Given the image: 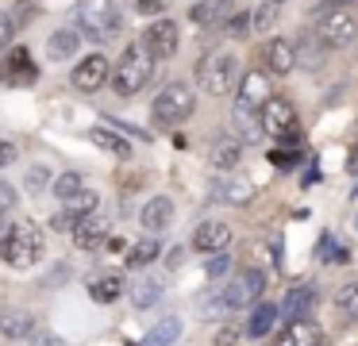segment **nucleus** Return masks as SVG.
I'll return each mask as SVG.
<instances>
[{
    "label": "nucleus",
    "instance_id": "obj_1",
    "mask_svg": "<svg viewBox=\"0 0 358 346\" xmlns=\"http://www.w3.org/2000/svg\"><path fill=\"white\" fill-rule=\"evenodd\" d=\"M150 77H155V54L147 50V43H127L124 58H120V66L112 69V89L120 92V96H135V92H143L150 85Z\"/></svg>",
    "mask_w": 358,
    "mask_h": 346
},
{
    "label": "nucleus",
    "instance_id": "obj_2",
    "mask_svg": "<svg viewBox=\"0 0 358 346\" xmlns=\"http://www.w3.org/2000/svg\"><path fill=\"white\" fill-rule=\"evenodd\" d=\"M73 15H78V31L85 38H93V43H108L124 27V15H120L116 0H78Z\"/></svg>",
    "mask_w": 358,
    "mask_h": 346
},
{
    "label": "nucleus",
    "instance_id": "obj_3",
    "mask_svg": "<svg viewBox=\"0 0 358 346\" xmlns=\"http://www.w3.org/2000/svg\"><path fill=\"white\" fill-rule=\"evenodd\" d=\"M196 77H201L204 92H212V96H227V92L239 85V58H235L231 50H212L208 58H201V66H196Z\"/></svg>",
    "mask_w": 358,
    "mask_h": 346
},
{
    "label": "nucleus",
    "instance_id": "obj_4",
    "mask_svg": "<svg viewBox=\"0 0 358 346\" xmlns=\"http://www.w3.org/2000/svg\"><path fill=\"white\" fill-rule=\"evenodd\" d=\"M193 108H196L193 89L185 81H170L155 96V123L158 127H178V123H185L193 115Z\"/></svg>",
    "mask_w": 358,
    "mask_h": 346
},
{
    "label": "nucleus",
    "instance_id": "obj_5",
    "mask_svg": "<svg viewBox=\"0 0 358 346\" xmlns=\"http://www.w3.org/2000/svg\"><path fill=\"white\" fill-rule=\"evenodd\" d=\"M262 131L270 138H278L281 146H296L301 143V123H296V108L285 96H270L262 104Z\"/></svg>",
    "mask_w": 358,
    "mask_h": 346
},
{
    "label": "nucleus",
    "instance_id": "obj_6",
    "mask_svg": "<svg viewBox=\"0 0 358 346\" xmlns=\"http://www.w3.org/2000/svg\"><path fill=\"white\" fill-rule=\"evenodd\" d=\"M316 35L324 46H331V50H339V46H350L358 35V15L350 12L347 4H331L324 15H320L316 23Z\"/></svg>",
    "mask_w": 358,
    "mask_h": 346
},
{
    "label": "nucleus",
    "instance_id": "obj_7",
    "mask_svg": "<svg viewBox=\"0 0 358 346\" xmlns=\"http://www.w3.org/2000/svg\"><path fill=\"white\" fill-rule=\"evenodd\" d=\"M0 254H4V261H8V266H16V269L35 266V261L43 258V231L31 227V223H16Z\"/></svg>",
    "mask_w": 358,
    "mask_h": 346
},
{
    "label": "nucleus",
    "instance_id": "obj_8",
    "mask_svg": "<svg viewBox=\"0 0 358 346\" xmlns=\"http://www.w3.org/2000/svg\"><path fill=\"white\" fill-rule=\"evenodd\" d=\"M262 292H266V273L262 269H239L235 281L220 289V296H224V312H239V308L255 304Z\"/></svg>",
    "mask_w": 358,
    "mask_h": 346
},
{
    "label": "nucleus",
    "instance_id": "obj_9",
    "mask_svg": "<svg viewBox=\"0 0 358 346\" xmlns=\"http://www.w3.org/2000/svg\"><path fill=\"white\" fill-rule=\"evenodd\" d=\"M39 81V66H35L31 50L27 46H8L4 58H0V85L8 89H27V85Z\"/></svg>",
    "mask_w": 358,
    "mask_h": 346
},
{
    "label": "nucleus",
    "instance_id": "obj_10",
    "mask_svg": "<svg viewBox=\"0 0 358 346\" xmlns=\"http://www.w3.org/2000/svg\"><path fill=\"white\" fill-rule=\"evenodd\" d=\"M70 81H73V89H78V92H96V89H104V85L112 81L108 58H104V54H89V58H81L78 66H73Z\"/></svg>",
    "mask_w": 358,
    "mask_h": 346
},
{
    "label": "nucleus",
    "instance_id": "obj_11",
    "mask_svg": "<svg viewBox=\"0 0 358 346\" xmlns=\"http://www.w3.org/2000/svg\"><path fill=\"white\" fill-rule=\"evenodd\" d=\"M143 43H147V50L155 54V62H158V58H173V54H178V43H181L178 23H173V20H162V15H158V20L147 27Z\"/></svg>",
    "mask_w": 358,
    "mask_h": 346
},
{
    "label": "nucleus",
    "instance_id": "obj_12",
    "mask_svg": "<svg viewBox=\"0 0 358 346\" xmlns=\"http://www.w3.org/2000/svg\"><path fill=\"white\" fill-rule=\"evenodd\" d=\"M193 246L201 254H220L231 246V227H227L224 219H204L201 227L193 231Z\"/></svg>",
    "mask_w": 358,
    "mask_h": 346
},
{
    "label": "nucleus",
    "instance_id": "obj_13",
    "mask_svg": "<svg viewBox=\"0 0 358 346\" xmlns=\"http://www.w3.org/2000/svg\"><path fill=\"white\" fill-rule=\"evenodd\" d=\"M212 200L216 204H250L255 200V185L247 177H216L212 181Z\"/></svg>",
    "mask_w": 358,
    "mask_h": 346
},
{
    "label": "nucleus",
    "instance_id": "obj_14",
    "mask_svg": "<svg viewBox=\"0 0 358 346\" xmlns=\"http://www.w3.org/2000/svg\"><path fill=\"white\" fill-rule=\"evenodd\" d=\"M266 100H270V81H266V73H243L239 77V104H235V108L262 112Z\"/></svg>",
    "mask_w": 358,
    "mask_h": 346
},
{
    "label": "nucleus",
    "instance_id": "obj_15",
    "mask_svg": "<svg viewBox=\"0 0 358 346\" xmlns=\"http://www.w3.org/2000/svg\"><path fill=\"white\" fill-rule=\"evenodd\" d=\"M231 8H235V0H196V4L189 8V20H193L196 27H216V23L231 20Z\"/></svg>",
    "mask_w": 358,
    "mask_h": 346
},
{
    "label": "nucleus",
    "instance_id": "obj_16",
    "mask_svg": "<svg viewBox=\"0 0 358 346\" xmlns=\"http://www.w3.org/2000/svg\"><path fill=\"white\" fill-rule=\"evenodd\" d=\"M143 227L150 231V235H162L166 227L173 223V200L170 196H150L147 204H143Z\"/></svg>",
    "mask_w": 358,
    "mask_h": 346
},
{
    "label": "nucleus",
    "instance_id": "obj_17",
    "mask_svg": "<svg viewBox=\"0 0 358 346\" xmlns=\"http://www.w3.org/2000/svg\"><path fill=\"white\" fill-rule=\"evenodd\" d=\"M31 327H35V315L27 308H16V304L0 308V335L4 338H27Z\"/></svg>",
    "mask_w": 358,
    "mask_h": 346
},
{
    "label": "nucleus",
    "instance_id": "obj_18",
    "mask_svg": "<svg viewBox=\"0 0 358 346\" xmlns=\"http://www.w3.org/2000/svg\"><path fill=\"white\" fill-rule=\"evenodd\" d=\"M278 346H324V331L312 319H289V327L281 331Z\"/></svg>",
    "mask_w": 358,
    "mask_h": 346
},
{
    "label": "nucleus",
    "instance_id": "obj_19",
    "mask_svg": "<svg viewBox=\"0 0 358 346\" xmlns=\"http://www.w3.org/2000/svg\"><path fill=\"white\" fill-rule=\"evenodd\" d=\"M266 66L278 77L293 73L296 69V46L289 43V38H270V46H266Z\"/></svg>",
    "mask_w": 358,
    "mask_h": 346
},
{
    "label": "nucleus",
    "instance_id": "obj_20",
    "mask_svg": "<svg viewBox=\"0 0 358 346\" xmlns=\"http://www.w3.org/2000/svg\"><path fill=\"white\" fill-rule=\"evenodd\" d=\"M73 243H78L81 250H101V246L108 243V223L96 219V215H85V219L73 227Z\"/></svg>",
    "mask_w": 358,
    "mask_h": 346
},
{
    "label": "nucleus",
    "instance_id": "obj_21",
    "mask_svg": "<svg viewBox=\"0 0 358 346\" xmlns=\"http://www.w3.org/2000/svg\"><path fill=\"white\" fill-rule=\"evenodd\" d=\"M81 50V31L78 27H58L55 35H50V46H47V54L55 62H66V58H73V54Z\"/></svg>",
    "mask_w": 358,
    "mask_h": 346
},
{
    "label": "nucleus",
    "instance_id": "obj_22",
    "mask_svg": "<svg viewBox=\"0 0 358 346\" xmlns=\"http://www.w3.org/2000/svg\"><path fill=\"white\" fill-rule=\"evenodd\" d=\"M178 335H181V319L178 315H166V319H158L155 327L143 335V343H135V346H173Z\"/></svg>",
    "mask_w": 358,
    "mask_h": 346
},
{
    "label": "nucleus",
    "instance_id": "obj_23",
    "mask_svg": "<svg viewBox=\"0 0 358 346\" xmlns=\"http://www.w3.org/2000/svg\"><path fill=\"white\" fill-rule=\"evenodd\" d=\"M312 308H316V284H301L285 300V319H308Z\"/></svg>",
    "mask_w": 358,
    "mask_h": 346
},
{
    "label": "nucleus",
    "instance_id": "obj_24",
    "mask_svg": "<svg viewBox=\"0 0 358 346\" xmlns=\"http://www.w3.org/2000/svg\"><path fill=\"white\" fill-rule=\"evenodd\" d=\"M124 277H116V273H108V277H93L89 281V296L96 300V304H112V300H120L124 296Z\"/></svg>",
    "mask_w": 358,
    "mask_h": 346
},
{
    "label": "nucleus",
    "instance_id": "obj_25",
    "mask_svg": "<svg viewBox=\"0 0 358 346\" xmlns=\"http://www.w3.org/2000/svg\"><path fill=\"white\" fill-rule=\"evenodd\" d=\"M239 154H243V143L235 135H224L212 143V166H220L227 173L231 166H239Z\"/></svg>",
    "mask_w": 358,
    "mask_h": 346
},
{
    "label": "nucleus",
    "instance_id": "obj_26",
    "mask_svg": "<svg viewBox=\"0 0 358 346\" xmlns=\"http://www.w3.org/2000/svg\"><path fill=\"white\" fill-rule=\"evenodd\" d=\"M278 304H258L255 312H250V323H247V335L250 338H266L273 327H278Z\"/></svg>",
    "mask_w": 358,
    "mask_h": 346
},
{
    "label": "nucleus",
    "instance_id": "obj_27",
    "mask_svg": "<svg viewBox=\"0 0 358 346\" xmlns=\"http://www.w3.org/2000/svg\"><path fill=\"white\" fill-rule=\"evenodd\" d=\"M235 131H239V143H258L266 135L262 131V115L247 112V108H235Z\"/></svg>",
    "mask_w": 358,
    "mask_h": 346
},
{
    "label": "nucleus",
    "instance_id": "obj_28",
    "mask_svg": "<svg viewBox=\"0 0 358 346\" xmlns=\"http://www.w3.org/2000/svg\"><path fill=\"white\" fill-rule=\"evenodd\" d=\"M89 138H93L96 146H104L108 154H116V158H131V146H127V138H120L116 131H108V127H93V131H89Z\"/></svg>",
    "mask_w": 358,
    "mask_h": 346
},
{
    "label": "nucleus",
    "instance_id": "obj_29",
    "mask_svg": "<svg viewBox=\"0 0 358 346\" xmlns=\"http://www.w3.org/2000/svg\"><path fill=\"white\" fill-rule=\"evenodd\" d=\"M96 204H101V196H96V192H89V189H81L78 192V196H70V200H66V208H62V212L66 215H73V219H85V215H93L96 212Z\"/></svg>",
    "mask_w": 358,
    "mask_h": 346
},
{
    "label": "nucleus",
    "instance_id": "obj_30",
    "mask_svg": "<svg viewBox=\"0 0 358 346\" xmlns=\"http://www.w3.org/2000/svg\"><path fill=\"white\" fill-rule=\"evenodd\" d=\"M158 296H162V281H158V277H143V281H135V284H131V300H135V308H150V304H158Z\"/></svg>",
    "mask_w": 358,
    "mask_h": 346
},
{
    "label": "nucleus",
    "instance_id": "obj_31",
    "mask_svg": "<svg viewBox=\"0 0 358 346\" xmlns=\"http://www.w3.org/2000/svg\"><path fill=\"white\" fill-rule=\"evenodd\" d=\"M316 254H320V261H331V266H347V261H350V250H347V246H343L335 235H324V238H320Z\"/></svg>",
    "mask_w": 358,
    "mask_h": 346
},
{
    "label": "nucleus",
    "instance_id": "obj_32",
    "mask_svg": "<svg viewBox=\"0 0 358 346\" xmlns=\"http://www.w3.org/2000/svg\"><path fill=\"white\" fill-rule=\"evenodd\" d=\"M155 258H158V243H155V238H143V243H135L131 250H127L124 261H127L131 269H143V266H150Z\"/></svg>",
    "mask_w": 358,
    "mask_h": 346
},
{
    "label": "nucleus",
    "instance_id": "obj_33",
    "mask_svg": "<svg viewBox=\"0 0 358 346\" xmlns=\"http://www.w3.org/2000/svg\"><path fill=\"white\" fill-rule=\"evenodd\" d=\"M335 308H339L343 319H358V281L343 284V289L335 292Z\"/></svg>",
    "mask_w": 358,
    "mask_h": 346
},
{
    "label": "nucleus",
    "instance_id": "obj_34",
    "mask_svg": "<svg viewBox=\"0 0 358 346\" xmlns=\"http://www.w3.org/2000/svg\"><path fill=\"white\" fill-rule=\"evenodd\" d=\"M85 189V185H81V173H62V177H55V196L62 200H70V196H78V192Z\"/></svg>",
    "mask_w": 358,
    "mask_h": 346
},
{
    "label": "nucleus",
    "instance_id": "obj_35",
    "mask_svg": "<svg viewBox=\"0 0 358 346\" xmlns=\"http://www.w3.org/2000/svg\"><path fill=\"white\" fill-rule=\"evenodd\" d=\"M273 20H278V4H262L255 15H250V27L266 31V27H273Z\"/></svg>",
    "mask_w": 358,
    "mask_h": 346
},
{
    "label": "nucleus",
    "instance_id": "obj_36",
    "mask_svg": "<svg viewBox=\"0 0 358 346\" xmlns=\"http://www.w3.org/2000/svg\"><path fill=\"white\" fill-rule=\"evenodd\" d=\"M227 269H231V258H227V250H220V254H212L208 261H204V273L208 277H224Z\"/></svg>",
    "mask_w": 358,
    "mask_h": 346
},
{
    "label": "nucleus",
    "instance_id": "obj_37",
    "mask_svg": "<svg viewBox=\"0 0 358 346\" xmlns=\"http://www.w3.org/2000/svg\"><path fill=\"white\" fill-rule=\"evenodd\" d=\"M27 189H31V192H43V189H47V185H50V169L47 166H35V169H27Z\"/></svg>",
    "mask_w": 358,
    "mask_h": 346
},
{
    "label": "nucleus",
    "instance_id": "obj_38",
    "mask_svg": "<svg viewBox=\"0 0 358 346\" xmlns=\"http://www.w3.org/2000/svg\"><path fill=\"white\" fill-rule=\"evenodd\" d=\"M27 343H31V346H66L62 338H58L55 331H47V327H31V335H27Z\"/></svg>",
    "mask_w": 358,
    "mask_h": 346
},
{
    "label": "nucleus",
    "instance_id": "obj_39",
    "mask_svg": "<svg viewBox=\"0 0 358 346\" xmlns=\"http://www.w3.org/2000/svg\"><path fill=\"white\" fill-rule=\"evenodd\" d=\"M12 35H16V23H12V15L0 12V50H8L12 46Z\"/></svg>",
    "mask_w": 358,
    "mask_h": 346
},
{
    "label": "nucleus",
    "instance_id": "obj_40",
    "mask_svg": "<svg viewBox=\"0 0 358 346\" xmlns=\"http://www.w3.org/2000/svg\"><path fill=\"white\" fill-rule=\"evenodd\" d=\"M135 8H139L143 15H158V12H166V4H170V0H131Z\"/></svg>",
    "mask_w": 358,
    "mask_h": 346
},
{
    "label": "nucleus",
    "instance_id": "obj_41",
    "mask_svg": "<svg viewBox=\"0 0 358 346\" xmlns=\"http://www.w3.org/2000/svg\"><path fill=\"white\" fill-rule=\"evenodd\" d=\"M12 204H16V189H12L8 181H0V215L8 212Z\"/></svg>",
    "mask_w": 358,
    "mask_h": 346
},
{
    "label": "nucleus",
    "instance_id": "obj_42",
    "mask_svg": "<svg viewBox=\"0 0 358 346\" xmlns=\"http://www.w3.org/2000/svg\"><path fill=\"white\" fill-rule=\"evenodd\" d=\"M270 158H273V166H278V169H293L296 166V154L293 150H273Z\"/></svg>",
    "mask_w": 358,
    "mask_h": 346
},
{
    "label": "nucleus",
    "instance_id": "obj_43",
    "mask_svg": "<svg viewBox=\"0 0 358 346\" xmlns=\"http://www.w3.org/2000/svg\"><path fill=\"white\" fill-rule=\"evenodd\" d=\"M16 161V143H8V138H0V169L12 166Z\"/></svg>",
    "mask_w": 358,
    "mask_h": 346
},
{
    "label": "nucleus",
    "instance_id": "obj_44",
    "mask_svg": "<svg viewBox=\"0 0 358 346\" xmlns=\"http://www.w3.org/2000/svg\"><path fill=\"white\" fill-rule=\"evenodd\" d=\"M247 27H250V15H231L227 20V35H243Z\"/></svg>",
    "mask_w": 358,
    "mask_h": 346
},
{
    "label": "nucleus",
    "instance_id": "obj_45",
    "mask_svg": "<svg viewBox=\"0 0 358 346\" xmlns=\"http://www.w3.org/2000/svg\"><path fill=\"white\" fill-rule=\"evenodd\" d=\"M50 227H55V231H73V227H78V219H73V215H66V212H58L55 219H50Z\"/></svg>",
    "mask_w": 358,
    "mask_h": 346
},
{
    "label": "nucleus",
    "instance_id": "obj_46",
    "mask_svg": "<svg viewBox=\"0 0 358 346\" xmlns=\"http://www.w3.org/2000/svg\"><path fill=\"white\" fill-rule=\"evenodd\" d=\"M235 343H239V331H235V327H224L216 335V346H235Z\"/></svg>",
    "mask_w": 358,
    "mask_h": 346
},
{
    "label": "nucleus",
    "instance_id": "obj_47",
    "mask_svg": "<svg viewBox=\"0 0 358 346\" xmlns=\"http://www.w3.org/2000/svg\"><path fill=\"white\" fill-rule=\"evenodd\" d=\"M8 235H12V223L0 215V250H4V243H8Z\"/></svg>",
    "mask_w": 358,
    "mask_h": 346
},
{
    "label": "nucleus",
    "instance_id": "obj_48",
    "mask_svg": "<svg viewBox=\"0 0 358 346\" xmlns=\"http://www.w3.org/2000/svg\"><path fill=\"white\" fill-rule=\"evenodd\" d=\"M355 231H358V208H355Z\"/></svg>",
    "mask_w": 358,
    "mask_h": 346
},
{
    "label": "nucleus",
    "instance_id": "obj_49",
    "mask_svg": "<svg viewBox=\"0 0 358 346\" xmlns=\"http://www.w3.org/2000/svg\"><path fill=\"white\" fill-rule=\"evenodd\" d=\"M335 4H347V0H335Z\"/></svg>",
    "mask_w": 358,
    "mask_h": 346
}]
</instances>
